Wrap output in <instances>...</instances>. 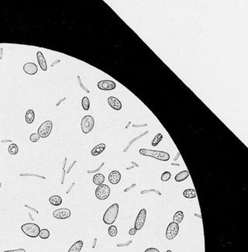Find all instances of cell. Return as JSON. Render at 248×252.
Wrapping results in <instances>:
<instances>
[{"label": "cell", "mask_w": 248, "mask_h": 252, "mask_svg": "<svg viewBox=\"0 0 248 252\" xmlns=\"http://www.w3.org/2000/svg\"><path fill=\"white\" fill-rule=\"evenodd\" d=\"M21 230L26 236L33 238L37 237L40 231V227L34 223H27L23 224L21 226Z\"/></svg>", "instance_id": "cell-3"}, {"label": "cell", "mask_w": 248, "mask_h": 252, "mask_svg": "<svg viewBox=\"0 0 248 252\" xmlns=\"http://www.w3.org/2000/svg\"><path fill=\"white\" fill-rule=\"evenodd\" d=\"M136 230L135 229V228H132V229H130V231H129V234H130V235H131V236H133V235H135V234H136Z\"/></svg>", "instance_id": "cell-38"}, {"label": "cell", "mask_w": 248, "mask_h": 252, "mask_svg": "<svg viewBox=\"0 0 248 252\" xmlns=\"http://www.w3.org/2000/svg\"><path fill=\"white\" fill-rule=\"evenodd\" d=\"M98 88L102 91L113 90L116 87V85L112 80H102L98 82Z\"/></svg>", "instance_id": "cell-10"}, {"label": "cell", "mask_w": 248, "mask_h": 252, "mask_svg": "<svg viewBox=\"0 0 248 252\" xmlns=\"http://www.w3.org/2000/svg\"><path fill=\"white\" fill-rule=\"evenodd\" d=\"M53 129V123L51 120H47L44 122L43 124L40 126L38 129V133L40 137L42 138H46L49 137L50 134H51Z\"/></svg>", "instance_id": "cell-5"}, {"label": "cell", "mask_w": 248, "mask_h": 252, "mask_svg": "<svg viewBox=\"0 0 248 252\" xmlns=\"http://www.w3.org/2000/svg\"><path fill=\"white\" fill-rule=\"evenodd\" d=\"M39 139H40L39 134H36V133H34V134H32L31 135H30V141L33 142V143H36V142H37L38 140H39Z\"/></svg>", "instance_id": "cell-30"}, {"label": "cell", "mask_w": 248, "mask_h": 252, "mask_svg": "<svg viewBox=\"0 0 248 252\" xmlns=\"http://www.w3.org/2000/svg\"><path fill=\"white\" fill-rule=\"evenodd\" d=\"M25 120L28 124H33L35 120V113L33 109H30L26 111V115H25Z\"/></svg>", "instance_id": "cell-17"}, {"label": "cell", "mask_w": 248, "mask_h": 252, "mask_svg": "<svg viewBox=\"0 0 248 252\" xmlns=\"http://www.w3.org/2000/svg\"><path fill=\"white\" fill-rule=\"evenodd\" d=\"M120 206L117 203L111 205L105 211L103 216V222L107 225H112L118 216Z\"/></svg>", "instance_id": "cell-1"}, {"label": "cell", "mask_w": 248, "mask_h": 252, "mask_svg": "<svg viewBox=\"0 0 248 252\" xmlns=\"http://www.w3.org/2000/svg\"><path fill=\"white\" fill-rule=\"evenodd\" d=\"M75 164H76V161H74V162H73L72 163H71V165H70V167H69V168H68V169H67V171H66V172H67V173H69L70 171H71V168H72V167L74 166V165H75Z\"/></svg>", "instance_id": "cell-39"}, {"label": "cell", "mask_w": 248, "mask_h": 252, "mask_svg": "<svg viewBox=\"0 0 248 252\" xmlns=\"http://www.w3.org/2000/svg\"><path fill=\"white\" fill-rule=\"evenodd\" d=\"M3 252H26V250L23 248H20V249H16V250H6V251H3Z\"/></svg>", "instance_id": "cell-35"}, {"label": "cell", "mask_w": 248, "mask_h": 252, "mask_svg": "<svg viewBox=\"0 0 248 252\" xmlns=\"http://www.w3.org/2000/svg\"><path fill=\"white\" fill-rule=\"evenodd\" d=\"M163 139V135L161 134H158L156 136H155V138L153 139L152 142H151V144L153 147H156L158 146V143L161 141V140Z\"/></svg>", "instance_id": "cell-26"}, {"label": "cell", "mask_w": 248, "mask_h": 252, "mask_svg": "<svg viewBox=\"0 0 248 252\" xmlns=\"http://www.w3.org/2000/svg\"><path fill=\"white\" fill-rule=\"evenodd\" d=\"M95 196L99 200H105L109 196L110 188L107 185L102 184L95 189Z\"/></svg>", "instance_id": "cell-6"}, {"label": "cell", "mask_w": 248, "mask_h": 252, "mask_svg": "<svg viewBox=\"0 0 248 252\" xmlns=\"http://www.w3.org/2000/svg\"><path fill=\"white\" fill-rule=\"evenodd\" d=\"M147 124H133V127H147Z\"/></svg>", "instance_id": "cell-42"}, {"label": "cell", "mask_w": 248, "mask_h": 252, "mask_svg": "<svg viewBox=\"0 0 248 252\" xmlns=\"http://www.w3.org/2000/svg\"><path fill=\"white\" fill-rule=\"evenodd\" d=\"M144 252H160L159 250H158L155 247H149V248L147 249Z\"/></svg>", "instance_id": "cell-36"}, {"label": "cell", "mask_w": 248, "mask_h": 252, "mask_svg": "<svg viewBox=\"0 0 248 252\" xmlns=\"http://www.w3.org/2000/svg\"><path fill=\"white\" fill-rule=\"evenodd\" d=\"M108 233H109V235L110 237H114L117 235L118 230H117V227L116 226H114V225H111V226L109 227Z\"/></svg>", "instance_id": "cell-27"}, {"label": "cell", "mask_w": 248, "mask_h": 252, "mask_svg": "<svg viewBox=\"0 0 248 252\" xmlns=\"http://www.w3.org/2000/svg\"><path fill=\"white\" fill-rule=\"evenodd\" d=\"M71 210L69 209L61 208V209H58L54 211L53 213V216L58 220H65L69 218L71 216Z\"/></svg>", "instance_id": "cell-9"}, {"label": "cell", "mask_w": 248, "mask_h": 252, "mask_svg": "<svg viewBox=\"0 0 248 252\" xmlns=\"http://www.w3.org/2000/svg\"><path fill=\"white\" fill-rule=\"evenodd\" d=\"M49 202L53 206H58L62 203V199L59 196H52L49 198Z\"/></svg>", "instance_id": "cell-20"}, {"label": "cell", "mask_w": 248, "mask_h": 252, "mask_svg": "<svg viewBox=\"0 0 248 252\" xmlns=\"http://www.w3.org/2000/svg\"><path fill=\"white\" fill-rule=\"evenodd\" d=\"M60 61H60V60H57V61H55L54 63H53L52 64H51V67H54V66L55 65V64H58V63H59Z\"/></svg>", "instance_id": "cell-48"}, {"label": "cell", "mask_w": 248, "mask_h": 252, "mask_svg": "<svg viewBox=\"0 0 248 252\" xmlns=\"http://www.w3.org/2000/svg\"><path fill=\"white\" fill-rule=\"evenodd\" d=\"M74 182H72L71 183V186L69 187V188L67 189V192H66V194H68V193H70V192H71V189L73 188V186H74Z\"/></svg>", "instance_id": "cell-43"}, {"label": "cell", "mask_w": 248, "mask_h": 252, "mask_svg": "<svg viewBox=\"0 0 248 252\" xmlns=\"http://www.w3.org/2000/svg\"><path fill=\"white\" fill-rule=\"evenodd\" d=\"M104 181H105V176L101 173L96 174L93 177V182L96 185H100L104 182Z\"/></svg>", "instance_id": "cell-22"}, {"label": "cell", "mask_w": 248, "mask_h": 252, "mask_svg": "<svg viewBox=\"0 0 248 252\" xmlns=\"http://www.w3.org/2000/svg\"><path fill=\"white\" fill-rule=\"evenodd\" d=\"M183 196L187 199H194L196 197L197 194H196V189H188L183 192Z\"/></svg>", "instance_id": "cell-19"}, {"label": "cell", "mask_w": 248, "mask_h": 252, "mask_svg": "<svg viewBox=\"0 0 248 252\" xmlns=\"http://www.w3.org/2000/svg\"><path fill=\"white\" fill-rule=\"evenodd\" d=\"M39 237L42 239H48L50 237V231L48 229L40 230L39 234Z\"/></svg>", "instance_id": "cell-28"}, {"label": "cell", "mask_w": 248, "mask_h": 252, "mask_svg": "<svg viewBox=\"0 0 248 252\" xmlns=\"http://www.w3.org/2000/svg\"><path fill=\"white\" fill-rule=\"evenodd\" d=\"M179 232V225L172 222L168 224L166 230V238L168 240H173L175 238Z\"/></svg>", "instance_id": "cell-8"}, {"label": "cell", "mask_w": 248, "mask_h": 252, "mask_svg": "<svg viewBox=\"0 0 248 252\" xmlns=\"http://www.w3.org/2000/svg\"><path fill=\"white\" fill-rule=\"evenodd\" d=\"M23 71L26 74H30V75H33L36 74L38 71V68L36 64L33 62H28L23 65Z\"/></svg>", "instance_id": "cell-11"}, {"label": "cell", "mask_w": 248, "mask_h": 252, "mask_svg": "<svg viewBox=\"0 0 248 252\" xmlns=\"http://www.w3.org/2000/svg\"><path fill=\"white\" fill-rule=\"evenodd\" d=\"M166 252H172V251H171V250H167V251H166Z\"/></svg>", "instance_id": "cell-55"}, {"label": "cell", "mask_w": 248, "mask_h": 252, "mask_svg": "<svg viewBox=\"0 0 248 252\" xmlns=\"http://www.w3.org/2000/svg\"><path fill=\"white\" fill-rule=\"evenodd\" d=\"M131 164H132V165H134V167H139V165H138V164L135 163L134 162H131Z\"/></svg>", "instance_id": "cell-50"}, {"label": "cell", "mask_w": 248, "mask_h": 252, "mask_svg": "<svg viewBox=\"0 0 248 252\" xmlns=\"http://www.w3.org/2000/svg\"><path fill=\"white\" fill-rule=\"evenodd\" d=\"M140 154L143 156L151 157L155 158L157 160L162 161V162H167L170 159V155L168 152L161 151H154L148 150V149H140L139 151Z\"/></svg>", "instance_id": "cell-2"}, {"label": "cell", "mask_w": 248, "mask_h": 252, "mask_svg": "<svg viewBox=\"0 0 248 252\" xmlns=\"http://www.w3.org/2000/svg\"><path fill=\"white\" fill-rule=\"evenodd\" d=\"M171 174L170 173L169 171H164V173L161 175V179L162 181H168V180L171 178Z\"/></svg>", "instance_id": "cell-29"}, {"label": "cell", "mask_w": 248, "mask_h": 252, "mask_svg": "<svg viewBox=\"0 0 248 252\" xmlns=\"http://www.w3.org/2000/svg\"><path fill=\"white\" fill-rule=\"evenodd\" d=\"M148 134V131H145V132H143V134H140V135H139V136H137V137H135V138H133V140H131L130 141V143H128V145H127V147H126L125 149H124V151H123V152H124V153H126V152L127 151L129 150V148H130V146H131V144L132 143H133V142L134 141H136V140H138V139H140V138H141L142 137H143V136H144V135H146V134Z\"/></svg>", "instance_id": "cell-25"}, {"label": "cell", "mask_w": 248, "mask_h": 252, "mask_svg": "<svg viewBox=\"0 0 248 252\" xmlns=\"http://www.w3.org/2000/svg\"><path fill=\"white\" fill-rule=\"evenodd\" d=\"M183 219H184V213L182 211L179 210L177 212H176L175 214L174 215V217H173V222L175 223L178 224L182 222Z\"/></svg>", "instance_id": "cell-21"}, {"label": "cell", "mask_w": 248, "mask_h": 252, "mask_svg": "<svg viewBox=\"0 0 248 252\" xmlns=\"http://www.w3.org/2000/svg\"><path fill=\"white\" fill-rule=\"evenodd\" d=\"M104 165H105V163L104 162H102V164H101L100 165H99V168H97L96 169H94V170H89V171H87L88 173L89 174H92V173H97V172H99V171L101 170V168H102V167L104 166Z\"/></svg>", "instance_id": "cell-32"}, {"label": "cell", "mask_w": 248, "mask_h": 252, "mask_svg": "<svg viewBox=\"0 0 248 252\" xmlns=\"http://www.w3.org/2000/svg\"><path fill=\"white\" fill-rule=\"evenodd\" d=\"M66 163H67V158H64V164H63V170L65 169Z\"/></svg>", "instance_id": "cell-46"}, {"label": "cell", "mask_w": 248, "mask_h": 252, "mask_svg": "<svg viewBox=\"0 0 248 252\" xmlns=\"http://www.w3.org/2000/svg\"><path fill=\"white\" fill-rule=\"evenodd\" d=\"M121 180V174L118 171H111L109 175V181L111 184L116 185Z\"/></svg>", "instance_id": "cell-13"}, {"label": "cell", "mask_w": 248, "mask_h": 252, "mask_svg": "<svg viewBox=\"0 0 248 252\" xmlns=\"http://www.w3.org/2000/svg\"><path fill=\"white\" fill-rule=\"evenodd\" d=\"M109 105L111 106L115 110H120L122 109V103L117 98L114 97V96H110L107 99Z\"/></svg>", "instance_id": "cell-12"}, {"label": "cell", "mask_w": 248, "mask_h": 252, "mask_svg": "<svg viewBox=\"0 0 248 252\" xmlns=\"http://www.w3.org/2000/svg\"><path fill=\"white\" fill-rule=\"evenodd\" d=\"M6 141H9V142H11L12 140H2V142H6Z\"/></svg>", "instance_id": "cell-54"}, {"label": "cell", "mask_w": 248, "mask_h": 252, "mask_svg": "<svg viewBox=\"0 0 248 252\" xmlns=\"http://www.w3.org/2000/svg\"><path fill=\"white\" fill-rule=\"evenodd\" d=\"M135 186H136V184H133V185H131V186H130V187H128V188L125 189H124V193H127V192H128V191H130V190H131L132 189L134 188Z\"/></svg>", "instance_id": "cell-40"}, {"label": "cell", "mask_w": 248, "mask_h": 252, "mask_svg": "<svg viewBox=\"0 0 248 252\" xmlns=\"http://www.w3.org/2000/svg\"><path fill=\"white\" fill-rule=\"evenodd\" d=\"M171 165H176V166H179V165H180V164H179V163H174V162H173V163H171Z\"/></svg>", "instance_id": "cell-53"}, {"label": "cell", "mask_w": 248, "mask_h": 252, "mask_svg": "<svg viewBox=\"0 0 248 252\" xmlns=\"http://www.w3.org/2000/svg\"><path fill=\"white\" fill-rule=\"evenodd\" d=\"M132 243V241H129L128 242L125 243V244H117V247H124V246H128L130 245Z\"/></svg>", "instance_id": "cell-37"}, {"label": "cell", "mask_w": 248, "mask_h": 252, "mask_svg": "<svg viewBox=\"0 0 248 252\" xmlns=\"http://www.w3.org/2000/svg\"><path fill=\"white\" fill-rule=\"evenodd\" d=\"M179 156H180V153H179V152H177V155H176V157H175V158H174V161H177V158H179Z\"/></svg>", "instance_id": "cell-49"}, {"label": "cell", "mask_w": 248, "mask_h": 252, "mask_svg": "<svg viewBox=\"0 0 248 252\" xmlns=\"http://www.w3.org/2000/svg\"><path fill=\"white\" fill-rule=\"evenodd\" d=\"M0 187H1V183H0Z\"/></svg>", "instance_id": "cell-56"}, {"label": "cell", "mask_w": 248, "mask_h": 252, "mask_svg": "<svg viewBox=\"0 0 248 252\" xmlns=\"http://www.w3.org/2000/svg\"><path fill=\"white\" fill-rule=\"evenodd\" d=\"M36 58H37V61L39 63V65L41 69L43 70L44 71H46L48 70V64H47L44 56L41 51H38L36 53Z\"/></svg>", "instance_id": "cell-14"}, {"label": "cell", "mask_w": 248, "mask_h": 252, "mask_svg": "<svg viewBox=\"0 0 248 252\" xmlns=\"http://www.w3.org/2000/svg\"><path fill=\"white\" fill-rule=\"evenodd\" d=\"M189 176V171L188 170H185V171H181L177 173L174 177V179L177 182H180V181H183Z\"/></svg>", "instance_id": "cell-16"}, {"label": "cell", "mask_w": 248, "mask_h": 252, "mask_svg": "<svg viewBox=\"0 0 248 252\" xmlns=\"http://www.w3.org/2000/svg\"><path fill=\"white\" fill-rule=\"evenodd\" d=\"M147 217V210L145 209H140L138 215L136 216V220L134 223V228L136 231H140L143 228V225L145 223Z\"/></svg>", "instance_id": "cell-7"}, {"label": "cell", "mask_w": 248, "mask_h": 252, "mask_svg": "<svg viewBox=\"0 0 248 252\" xmlns=\"http://www.w3.org/2000/svg\"><path fill=\"white\" fill-rule=\"evenodd\" d=\"M65 99H66V97H63V98H61V99H60V100L58 101V102H57V103H56V106H58V105H59L60 104H61V102H63V101H64V100H65Z\"/></svg>", "instance_id": "cell-44"}, {"label": "cell", "mask_w": 248, "mask_h": 252, "mask_svg": "<svg viewBox=\"0 0 248 252\" xmlns=\"http://www.w3.org/2000/svg\"><path fill=\"white\" fill-rule=\"evenodd\" d=\"M195 216H197V217H199L200 219H202V216L200 214H198V213H195Z\"/></svg>", "instance_id": "cell-51"}, {"label": "cell", "mask_w": 248, "mask_h": 252, "mask_svg": "<svg viewBox=\"0 0 248 252\" xmlns=\"http://www.w3.org/2000/svg\"><path fill=\"white\" fill-rule=\"evenodd\" d=\"M130 124H131V122H130H130H129L128 124H127V125L126 126V129H128L129 127H130Z\"/></svg>", "instance_id": "cell-52"}, {"label": "cell", "mask_w": 248, "mask_h": 252, "mask_svg": "<svg viewBox=\"0 0 248 252\" xmlns=\"http://www.w3.org/2000/svg\"><path fill=\"white\" fill-rule=\"evenodd\" d=\"M96 242H97V238L95 237V239H94L93 244H92V248H95V244H96Z\"/></svg>", "instance_id": "cell-47"}, {"label": "cell", "mask_w": 248, "mask_h": 252, "mask_svg": "<svg viewBox=\"0 0 248 252\" xmlns=\"http://www.w3.org/2000/svg\"><path fill=\"white\" fill-rule=\"evenodd\" d=\"M8 151L10 155H16L19 151V147L16 143H11L8 147Z\"/></svg>", "instance_id": "cell-24"}, {"label": "cell", "mask_w": 248, "mask_h": 252, "mask_svg": "<svg viewBox=\"0 0 248 252\" xmlns=\"http://www.w3.org/2000/svg\"><path fill=\"white\" fill-rule=\"evenodd\" d=\"M82 247H83V241H78L70 247L67 252H80L82 249Z\"/></svg>", "instance_id": "cell-18"}, {"label": "cell", "mask_w": 248, "mask_h": 252, "mask_svg": "<svg viewBox=\"0 0 248 252\" xmlns=\"http://www.w3.org/2000/svg\"><path fill=\"white\" fill-rule=\"evenodd\" d=\"M25 206H26V207H27V208H29V209H32V210L33 211H34L35 213H39V212H38L37 210H36V209H33V208H32V207H30V206H27V205H25Z\"/></svg>", "instance_id": "cell-45"}, {"label": "cell", "mask_w": 248, "mask_h": 252, "mask_svg": "<svg viewBox=\"0 0 248 252\" xmlns=\"http://www.w3.org/2000/svg\"><path fill=\"white\" fill-rule=\"evenodd\" d=\"M77 78H78V84H79V86H80V87L82 88V89H84V90L86 91V92H88V93H89V92H90V91H89V89H88L86 87V86H84V85H82V81H81V78H80V76H79V75H78V76H77Z\"/></svg>", "instance_id": "cell-33"}, {"label": "cell", "mask_w": 248, "mask_h": 252, "mask_svg": "<svg viewBox=\"0 0 248 252\" xmlns=\"http://www.w3.org/2000/svg\"><path fill=\"white\" fill-rule=\"evenodd\" d=\"M94 126H95V120L92 116H85L82 118V122H81V127H82V130L84 134H87L90 133L93 130Z\"/></svg>", "instance_id": "cell-4"}, {"label": "cell", "mask_w": 248, "mask_h": 252, "mask_svg": "<svg viewBox=\"0 0 248 252\" xmlns=\"http://www.w3.org/2000/svg\"><path fill=\"white\" fill-rule=\"evenodd\" d=\"M105 149V143H99L97 146H95L91 151L92 156H97V155H100L101 153L104 151Z\"/></svg>", "instance_id": "cell-15"}, {"label": "cell", "mask_w": 248, "mask_h": 252, "mask_svg": "<svg viewBox=\"0 0 248 252\" xmlns=\"http://www.w3.org/2000/svg\"><path fill=\"white\" fill-rule=\"evenodd\" d=\"M21 176H27V175H30V176H35V177H38V178H40L42 179H46V177L42 176V175H33V174H21Z\"/></svg>", "instance_id": "cell-34"}, {"label": "cell", "mask_w": 248, "mask_h": 252, "mask_svg": "<svg viewBox=\"0 0 248 252\" xmlns=\"http://www.w3.org/2000/svg\"><path fill=\"white\" fill-rule=\"evenodd\" d=\"M65 174H66V171H65V169H64V170H63L62 176H61V185L64 183V176H65Z\"/></svg>", "instance_id": "cell-41"}, {"label": "cell", "mask_w": 248, "mask_h": 252, "mask_svg": "<svg viewBox=\"0 0 248 252\" xmlns=\"http://www.w3.org/2000/svg\"><path fill=\"white\" fill-rule=\"evenodd\" d=\"M82 106L83 108V109L86 111H88L90 108V101H89V99L86 96L82 98Z\"/></svg>", "instance_id": "cell-23"}, {"label": "cell", "mask_w": 248, "mask_h": 252, "mask_svg": "<svg viewBox=\"0 0 248 252\" xmlns=\"http://www.w3.org/2000/svg\"><path fill=\"white\" fill-rule=\"evenodd\" d=\"M151 192H154V193H157V194H158V196H161V192H159V191H158V190L155 189H147V190H143V191L140 192V194H141V195H144V194H146V193H151Z\"/></svg>", "instance_id": "cell-31"}]
</instances>
